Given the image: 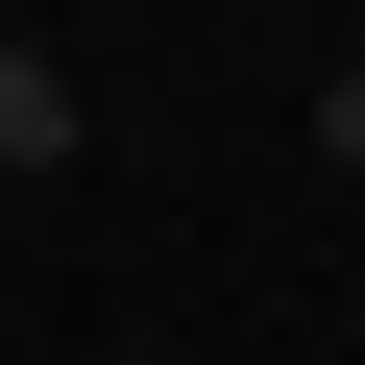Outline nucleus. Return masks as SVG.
<instances>
[{
  "label": "nucleus",
  "instance_id": "nucleus-1",
  "mask_svg": "<svg viewBox=\"0 0 365 365\" xmlns=\"http://www.w3.org/2000/svg\"><path fill=\"white\" fill-rule=\"evenodd\" d=\"M0 170H73V73H49L25 25H0Z\"/></svg>",
  "mask_w": 365,
  "mask_h": 365
},
{
  "label": "nucleus",
  "instance_id": "nucleus-2",
  "mask_svg": "<svg viewBox=\"0 0 365 365\" xmlns=\"http://www.w3.org/2000/svg\"><path fill=\"white\" fill-rule=\"evenodd\" d=\"M317 146H341V170H365V25H341V73H317Z\"/></svg>",
  "mask_w": 365,
  "mask_h": 365
}]
</instances>
